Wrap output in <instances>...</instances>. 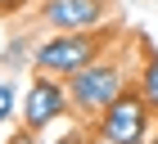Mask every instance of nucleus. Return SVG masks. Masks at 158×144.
Returning <instances> with one entry per match:
<instances>
[{
	"mask_svg": "<svg viewBox=\"0 0 158 144\" xmlns=\"http://www.w3.org/2000/svg\"><path fill=\"white\" fill-rule=\"evenodd\" d=\"M104 50V36H86V32H68V36H50L45 45L32 54L36 72L45 77H73V72L90 68L95 54Z\"/></svg>",
	"mask_w": 158,
	"mask_h": 144,
	"instance_id": "nucleus-1",
	"label": "nucleus"
},
{
	"mask_svg": "<svg viewBox=\"0 0 158 144\" xmlns=\"http://www.w3.org/2000/svg\"><path fill=\"white\" fill-rule=\"evenodd\" d=\"M68 99L81 113H104L113 99H122V68L118 63H90L68 77Z\"/></svg>",
	"mask_w": 158,
	"mask_h": 144,
	"instance_id": "nucleus-2",
	"label": "nucleus"
},
{
	"mask_svg": "<svg viewBox=\"0 0 158 144\" xmlns=\"http://www.w3.org/2000/svg\"><path fill=\"white\" fill-rule=\"evenodd\" d=\"M149 131V104L140 95H122L99 113V135L104 144H140Z\"/></svg>",
	"mask_w": 158,
	"mask_h": 144,
	"instance_id": "nucleus-3",
	"label": "nucleus"
},
{
	"mask_svg": "<svg viewBox=\"0 0 158 144\" xmlns=\"http://www.w3.org/2000/svg\"><path fill=\"white\" fill-rule=\"evenodd\" d=\"M68 113V90H63L59 81H50V77H36L32 81V90H27L23 99V122L27 131H45L54 117H63Z\"/></svg>",
	"mask_w": 158,
	"mask_h": 144,
	"instance_id": "nucleus-4",
	"label": "nucleus"
},
{
	"mask_svg": "<svg viewBox=\"0 0 158 144\" xmlns=\"http://www.w3.org/2000/svg\"><path fill=\"white\" fill-rule=\"evenodd\" d=\"M99 14H104V0H45L41 5V18L63 32H90Z\"/></svg>",
	"mask_w": 158,
	"mask_h": 144,
	"instance_id": "nucleus-5",
	"label": "nucleus"
},
{
	"mask_svg": "<svg viewBox=\"0 0 158 144\" xmlns=\"http://www.w3.org/2000/svg\"><path fill=\"white\" fill-rule=\"evenodd\" d=\"M140 99L149 104V113H158V54L145 63V72H140Z\"/></svg>",
	"mask_w": 158,
	"mask_h": 144,
	"instance_id": "nucleus-6",
	"label": "nucleus"
},
{
	"mask_svg": "<svg viewBox=\"0 0 158 144\" xmlns=\"http://www.w3.org/2000/svg\"><path fill=\"white\" fill-rule=\"evenodd\" d=\"M9 113H14V90H9L5 81H0V126L9 122Z\"/></svg>",
	"mask_w": 158,
	"mask_h": 144,
	"instance_id": "nucleus-7",
	"label": "nucleus"
},
{
	"mask_svg": "<svg viewBox=\"0 0 158 144\" xmlns=\"http://www.w3.org/2000/svg\"><path fill=\"white\" fill-rule=\"evenodd\" d=\"M9 144H36V140H32V135H14Z\"/></svg>",
	"mask_w": 158,
	"mask_h": 144,
	"instance_id": "nucleus-8",
	"label": "nucleus"
},
{
	"mask_svg": "<svg viewBox=\"0 0 158 144\" xmlns=\"http://www.w3.org/2000/svg\"><path fill=\"white\" fill-rule=\"evenodd\" d=\"M18 5H23V0H0V9H18Z\"/></svg>",
	"mask_w": 158,
	"mask_h": 144,
	"instance_id": "nucleus-9",
	"label": "nucleus"
},
{
	"mask_svg": "<svg viewBox=\"0 0 158 144\" xmlns=\"http://www.w3.org/2000/svg\"><path fill=\"white\" fill-rule=\"evenodd\" d=\"M59 144H77V140H73V135H63V140H59Z\"/></svg>",
	"mask_w": 158,
	"mask_h": 144,
	"instance_id": "nucleus-10",
	"label": "nucleus"
},
{
	"mask_svg": "<svg viewBox=\"0 0 158 144\" xmlns=\"http://www.w3.org/2000/svg\"><path fill=\"white\" fill-rule=\"evenodd\" d=\"M149 144H158V135H154V140H149Z\"/></svg>",
	"mask_w": 158,
	"mask_h": 144,
	"instance_id": "nucleus-11",
	"label": "nucleus"
}]
</instances>
